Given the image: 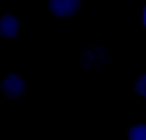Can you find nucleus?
Segmentation results:
<instances>
[{
    "mask_svg": "<svg viewBox=\"0 0 146 140\" xmlns=\"http://www.w3.org/2000/svg\"><path fill=\"white\" fill-rule=\"evenodd\" d=\"M0 88H3V93H6V96L17 99V96H22V93H25V80L19 77V74H6Z\"/></svg>",
    "mask_w": 146,
    "mask_h": 140,
    "instance_id": "obj_1",
    "label": "nucleus"
},
{
    "mask_svg": "<svg viewBox=\"0 0 146 140\" xmlns=\"http://www.w3.org/2000/svg\"><path fill=\"white\" fill-rule=\"evenodd\" d=\"M80 8V0H50V14L55 16H72Z\"/></svg>",
    "mask_w": 146,
    "mask_h": 140,
    "instance_id": "obj_2",
    "label": "nucleus"
},
{
    "mask_svg": "<svg viewBox=\"0 0 146 140\" xmlns=\"http://www.w3.org/2000/svg\"><path fill=\"white\" fill-rule=\"evenodd\" d=\"M17 33H19V19L14 14H3L0 16V36L3 39H14Z\"/></svg>",
    "mask_w": 146,
    "mask_h": 140,
    "instance_id": "obj_3",
    "label": "nucleus"
},
{
    "mask_svg": "<svg viewBox=\"0 0 146 140\" xmlns=\"http://www.w3.org/2000/svg\"><path fill=\"white\" fill-rule=\"evenodd\" d=\"M130 140H146V124H135L130 132H127Z\"/></svg>",
    "mask_w": 146,
    "mask_h": 140,
    "instance_id": "obj_4",
    "label": "nucleus"
},
{
    "mask_svg": "<svg viewBox=\"0 0 146 140\" xmlns=\"http://www.w3.org/2000/svg\"><path fill=\"white\" fill-rule=\"evenodd\" d=\"M102 58H105V52H102V49H86V55H83V60H86V66H94L91 63V60H102Z\"/></svg>",
    "mask_w": 146,
    "mask_h": 140,
    "instance_id": "obj_5",
    "label": "nucleus"
},
{
    "mask_svg": "<svg viewBox=\"0 0 146 140\" xmlns=\"http://www.w3.org/2000/svg\"><path fill=\"white\" fill-rule=\"evenodd\" d=\"M135 93L146 99V74H141L138 80H135Z\"/></svg>",
    "mask_w": 146,
    "mask_h": 140,
    "instance_id": "obj_6",
    "label": "nucleus"
},
{
    "mask_svg": "<svg viewBox=\"0 0 146 140\" xmlns=\"http://www.w3.org/2000/svg\"><path fill=\"white\" fill-rule=\"evenodd\" d=\"M143 28H146V6H143Z\"/></svg>",
    "mask_w": 146,
    "mask_h": 140,
    "instance_id": "obj_7",
    "label": "nucleus"
}]
</instances>
